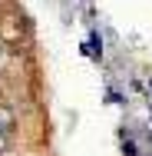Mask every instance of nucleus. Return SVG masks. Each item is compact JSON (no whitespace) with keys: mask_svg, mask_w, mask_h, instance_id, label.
Wrapping results in <instances>:
<instances>
[{"mask_svg":"<svg viewBox=\"0 0 152 156\" xmlns=\"http://www.w3.org/2000/svg\"><path fill=\"white\" fill-rule=\"evenodd\" d=\"M79 53L90 57L93 63H103V60H106V40H103V33H99L96 23H90V37L79 43Z\"/></svg>","mask_w":152,"mask_h":156,"instance_id":"f257e3e1","label":"nucleus"},{"mask_svg":"<svg viewBox=\"0 0 152 156\" xmlns=\"http://www.w3.org/2000/svg\"><path fill=\"white\" fill-rule=\"evenodd\" d=\"M149 93H152V80H149Z\"/></svg>","mask_w":152,"mask_h":156,"instance_id":"7ed1b4c3","label":"nucleus"},{"mask_svg":"<svg viewBox=\"0 0 152 156\" xmlns=\"http://www.w3.org/2000/svg\"><path fill=\"white\" fill-rule=\"evenodd\" d=\"M106 103H113V106H129V93L119 90V87H113V83H106Z\"/></svg>","mask_w":152,"mask_h":156,"instance_id":"f03ea898","label":"nucleus"}]
</instances>
